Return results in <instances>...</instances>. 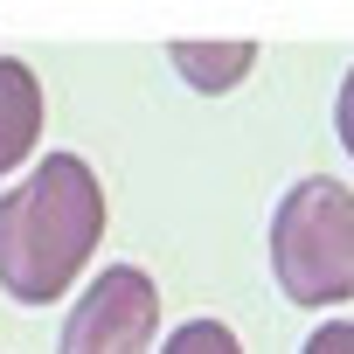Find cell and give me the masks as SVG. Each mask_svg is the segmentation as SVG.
<instances>
[{"mask_svg": "<svg viewBox=\"0 0 354 354\" xmlns=\"http://www.w3.org/2000/svg\"><path fill=\"white\" fill-rule=\"evenodd\" d=\"M271 271L292 306L354 299V188H340L333 174L285 188L271 216Z\"/></svg>", "mask_w": 354, "mask_h": 354, "instance_id": "obj_2", "label": "cell"}, {"mask_svg": "<svg viewBox=\"0 0 354 354\" xmlns=\"http://www.w3.org/2000/svg\"><path fill=\"white\" fill-rule=\"evenodd\" d=\"M333 125H340V146H347V160H354V70L340 77V97H333Z\"/></svg>", "mask_w": 354, "mask_h": 354, "instance_id": "obj_8", "label": "cell"}, {"mask_svg": "<svg viewBox=\"0 0 354 354\" xmlns=\"http://www.w3.org/2000/svg\"><path fill=\"white\" fill-rule=\"evenodd\" d=\"M104 236V188L77 153L35 160L21 188L0 195V285L21 306L63 299Z\"/></svg>", "mask_w": 354, "mask_h": 354, "instance_id": "obj_1", "label": "cell"}, {"mask_svg": "<svg viewBox=\"0 0 354 354\" xmlns=\"http://www.w3.org/2000/svg\"><path fill=\"white\" fill-rule=\"evenodd\" d=\"M160 354H243V340L223 319H188L174 340H160Z\"/></svg>", "mask_w": 354, "mask_h": 354, "instance_id": "obj_6", "label": "cell"}, {"mask_svg": "<svg viewBox=\"0 0 354 354\" xmlns=\"http://www.w3.org/2000/svg\"><path fill=\"white\" fill-rule=\"evenodd\" d=\"M167 56H174V70H181L202 97H216V91H236V84L250 77L257 42H174Z\"/></svg>", "mask_w": 354, "mask_h": 354, "instance_id": "obj_5", "label": "cell"}, {"mask_svg": "<svg viewBox=\"0 0 354 354\" xmlns=\"http://www.w3.org/2000/svg\"><path fill=\"white\" fill-rule=\"evenodd\" d=\"M42 139V84L28 63L0 56V174H15Z\"/></svg>", "mask_w": 354, "mask_h": 354, "instance_id": "obj_4", "label": "cell"}, {"mask_svg": "<svg viewBox=\"0 0 354 354\" xmlns=\"http://www.w3.org/2000/svg\"><path fill=\"white\" fill-rule=\"evenodd\" d=\"M160 333V285L139 264H104L70 306L56 354H146Z\"/></svg>", "mask_w": 354, "mask_h": 354, "instance_id": "obj_3", "label": "cell"}, {"mask_svg": "<svg viewBox=\"0 0 354 354\" xmlns=\"http://www.w3.org/2000/svg\"><path fill=\"white\" fill-rule=\"evenodd\" d=\"M299 354H354V319H326V326H313V340H306Z\"/></svg>", "mask_w": 354, "mask_h": 354, "instance_id": "obj_7", "label": "cell"}]
</instances>
